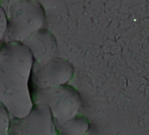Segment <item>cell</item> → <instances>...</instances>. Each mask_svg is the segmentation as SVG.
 I'll list each match as a JSON object with an SVG mask.
<instances>
[{"mask_svg": "<svg viewBox=\"0 0 149 135\" xmlns=\"http://www.w3.org/2000/svg\"><path fill=\"white\" fill-rule=\"evenodd\" d=\"M33 60L23 43L4 42L0 47V104L11 118H23L32 110L30 82Z\"/></svg>", "mask_w": 149, "mask_h": 135, "instance_id": "obj_1", "label": "cell"}, {"mask_svg": "<svg viewBox=\"0 0 149 135\" xmlns=\"http://www.w3.org/2000/svg\"><path fill=\"white\" fill-rule=\"evenodd\" d=\"M6 19L4 42L24 43L42 29L45 12L39 1H0Z\"/></svg>", "mask_w": 149, "mask_h": 135, "instance_id": "obj_2", "label": "cell"}, {"mask_svg": "<svg viewBox=\"0 0 149 135\" xmlns=\"http://www.w3.org/2000/svg\"><path fill=\"white\" fill-rule=\"evenodd\" d=\"M30 92L33 104H44L49 109L56 126L79 115L81 96L68 84L43 90L30 86Z\"/></svg>", "mask_w": 149, "mask_h": 135, "instance_id": "obj_3", "label": "cell"}, {"mask_svg": "<svg viewBox=\"0 0 149 135\" xmlns=\"http://www.w3.org/2000/svg\"><path fill=\"white\" fill-rule=\"evenodd\" d=\"M10 135H57V130L49 109L33 104L26 116L11 118Z\"/></svg>", "mask_w": 149, "mask_h": 135, "instance_id": "obj_4", "label": "cell"}, {"mask_svg": "<svg viewBox=\"0 0 149 135\" xmlns=\"http://www.w3.org/2000/svg\"><path fill=\"white\" fill-rule=\"evenodd\" d=\"M74 76L72 64L61 57H54L47 63L33 68L32 86L38 89H50L68 84Z\"/></svg>", "mask_w": 149, "mask_h": 135, "instance_id": "obj_5", "label": "cell"}, {"mask_svg": "<svg viewBox=\"0 0 149 135\" xmlns=\"http://www.w3.org/2000/svg\"><path fill=\"white\" fill-rule=\"evenodd\" d=\"M23 44L32 54L33 68L42 66L56 57L57 41L54 36L46 29H40Z\"/></svg>", "mask_w": 149, "mask_h": 135, "instance_id": "obj_6", "label": "cell"}, {"mask_svg": "<svg viewBox=\"0 0 149 135\" xmlns=\"http://www.w3.org/2000/svg\"><path fill=\"white\" fill-rule=\"evenodd\" d=\"M90 128L88 119L77 115L68 122L56 126L57 135H85Z\"/></svg>", "mask_w": 149, "mask_h": 135, "instance_id": "obj_7", "label": "cell"}, {"mask_svg": "<svg viewBox=\"0 0 149 135\" xmlns=\"http://www.w3.org/2000/svg\"><path fill=\"white\" fill-rule=\"evenodd\" d=\"M11 117L3 105L0 104V135H10Z\"/></svg>", "mask_w": 149, "mask_h": 135, "instance_id": "obj_8", "label": "cell"}, {"mask_svg": "<svg viewBox=\"0 0 149 135\" xmlns=\"http://www.w3.org/2000/svg\"><path fill=\"white\" fill-rule=\"evenodd\" d=\"M6 29V19L3 8L0 6V47L4 43L5 34Z\"/></svg>", "mask_w": 149, "mask_h": 135, "instance_id": "obj_9", "label": "cell"}]
</instances>
